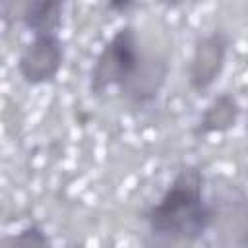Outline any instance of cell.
I'll return each mask as SVG.
<instances>
[{
  "mask_svg": "<svg viewBox=\"0 0 248 248\" xmlns=\"http://www.w3.org/2000/svg\"><path fill=\"white\" fill-rule=\"evenodd\" d=\"M167 62L145 58L134 25H122L101 48L89 78V91L101 95L116 87L134 105H145L157 97L167 78Z\"/></svg>",
  "mask_w": 248,
  "mask_h": 248,
  "instance_id": "1",
  "label": "cell"
},
{
  "mask_svg": "<svg viewBox=\"0 0 248 248\" xmlns=\"http://www.w3.org/2000/svg\"><path fill=\"white\" fill-rule=\"evenodd\" d=\"M205 178L198 167L180 169L157 203L149 205L141 219L149 232L170 242H196L211 227L215 207L205 200Z\"/></svg>",
  "mask_w": 248,
  "mask_h": 248,
  "instance_id": "2",
  "label": "cell"
},
{
  "mask_svg": "<svg viewBox=\"0 0 248 248\" xmlns=\"http://www.w3.org/2000/svg\"><path fill=\"white\" fill-rule=\"evenodd\" d=\"M64 64V43L58 35H35L21 50L17 74L27 85H43L56 79Z\"/></svg>",
  "mask_w": 248,
  "mask_h": 248,
  "instance_id": "3",
  "label": "cell"
},
{
  "mask_svg": "<svg viewBox=\"0 0 248 248\" xmlns=\"http://www.w3.org/2000/svg\"><path fill=\"white\" fill-rule=\"evenodd\" d=\"M229 46L231 37L225 31H211L198 39L188 70V83L194 91L202 93L219 79L227 62Z\"/></svg>",
  "mask_w": 248,
  "mask_h": 248,
  "instance_id": "4",
  "label": "cell"
},
{
  "mask_svg": "<svg viewBox=\"0 0 248 248\" xmlns=\"http://www.w3.org/2000/svg\"><path fill=\"white\" fill-rule=\"evenodd\" d=\"M213 229L223 248H248V198L215 207Z\"/></svg>",
  "mask_w": 248,
  "mask_h": 248,
  "instance_id": "5",
  "label": "cell"
},
{
  "mask_svg": "<svg viewBox=\"0 0 248 248\" xmlns=\"http://www.w3.org/2000/svg\"><path fill=\"white\" fill-rule=\"evenodd\" d=\"M240 103L232 93H219L215 95L205 110L202 112L198 126L194 130L196 136H209V134H223L236 126L240 118Z\"/></svg>",
  "mask_w": 248,
  "mask_h": 248,
  "instance_id": "6",
  "label": "cell"
},
{
  "mask_svg": "<svg viewBox=\"0 0 248 248\" xmlns=\"http://www.w3.org/2000/svg\"><path fill=\"white\" fill-rule=\"evenodd\" d=\"M62 12L64 4L54 0H39L29 2L23 8L21 21L23 25L35 35H58L62 25Z\"/></svg>",
  "mask_w": 248,
  "mask_h": 248,
  "instance_id": "7",
  "label": "cell"
},
{
  "mask_svg": "<svg viewBox=\"0 0 248 248\" xmlns=\"http://www.w3.org/2000/svg\"><path fill=\"white\" fill-rule=\"evenodd\" d=\"M4 248H50V238L41 225L31 223L19 232L6 236Z\"/></svg>",
  "mask_w": 248,
  "mask_h": 248,
  "instance_id": "8",
  "label": "cell"
},
{
  "mask_svg": "<svg viewBox=\"0 0 248 248\" xmlns=\"http://www.w3.org/2000/svg\"><path fill=\"white\" fill-rule=\"evenodd\" d=\"M68 248H81V246H68Z\"/></svg>",
  "mask_w": 248,
  "mask_h": 248,
  "instance_id": "9",
  "label": "cell"
}]
</instances>
